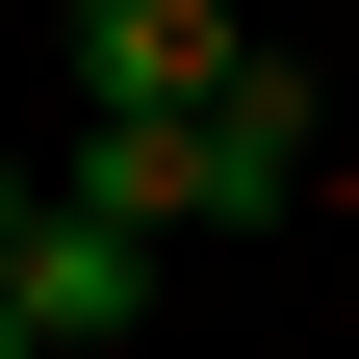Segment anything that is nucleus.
<instances>
[{
  "instance_id": "obj_1",
  "label": "nucleus",
  "mask_w": 359,
  "mask_h": 359,
  "mask_svg": "<svg viewBox=\"0 0 359 359\" xmlns=\"http://www.w3.org/2000/svg\"><path fill=\"white\" fill-rule=\"evenodd\" d=\"M52 205H103V231H283V205H308V103H283V77H231V103H77V180H52Z\"/></svg>"
},
{
  "instance_id": "obj_2",
  "label": "nucleus",
  "mask_w": 359,
  "mask_h": 359,
  "mask_svg": "<svg viewBox=\"0 0 359 359\" xmlns=\"http://www.w3.org/2000/svg\"><path fill=\"white\" fill-rule=\"evenodd\" d=\"M128 308H154V231H103V205H26V231H0V334L26 359H103Z\"/></svg>"
},
{
  "instance_id": "obj_3",
  "label": "nucleus",
  "mask_w": 359,
  "mask_h": 359,
  "mask_svg": "<svg viewBox=\"0 0 359 359\" xmlns=\"http://www.w3.org/2000/svg\"><path fill=\"white\" fill-rule=\"evenodd\" d=\"M52 52H77V103H231V0H52Z\"/></svg>"
},
{
  "instance_id": "obj_4",
  "label": "nucleus",
  "mask_w": 359,
  "mask_h": 359,
  "mask_svg": "<svg viewBox=\"0 0 359 359\" xmlns=\"http://www.w3.org/2000/svg\"><path fill=\"white\" fill-rule=\"evenodd\" d=\"M0 231H26V154H0Z\"/></svg>"
},
{
  "instance_id": "obj_5",
  "label": "nucleus",
  "mask_w": 359,
  "mask_h": 359,
  "mask_svg": "<svg viewBox=\"0 0 359 359\" xmlns=\"http://www.w3.org/2000/svg\"><path fill=\"white\" fill-rule=\"evenodd\" d=\"M0 359H26V334H0Z\"/></svg>"
}]
</instances>
